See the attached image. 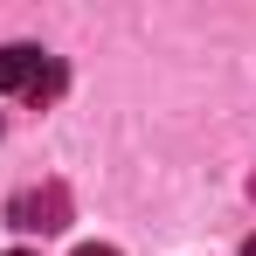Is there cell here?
<instances>
[{
    "label": "cell",
    "instance_id": "cell-2",
    "mask_svg": "<svg viewBox=\"0 0 256 256\" xmlns=\"http://www.w3.org/2000/svg\"><path fill=\"white\" fill-rule=\"evenodd\" d=\"M7 222L28 228V236H56V228L70 222V194H62V187H28V194L7 201Z\"/></svg>",
    "mask_w": 256,
    "mask_h": 256
},
{
    "label": "cell",
    "instance_id": "cell-5",
    "mask_svg": "<svg viewBox=\"0 0 256 256\" xmlns=\"http://www.w3.org/2000/svg\"><path fill=\"white\" fill-rule=\"evenodd\" d=\"M7 256H28V250H7Z\"/></svg>",
    "mask_w": 256,
    "mask_h": 256
},
{
    "label": "cell",
    "instance_id": "cell-1",
    "mask_svg": "<svg viewBox=\"0 0 256 256\" xmlns=\"http://www.w3.org/2000/svg\"><path fill=\"white\" fill-rule=\"evenodd\" d=\"M0 90H21V97L48 104V97L62 90V62H56L48 48H35V42H7L0 48Z\"/></svg>",
    "mask_w": 256,
    "mask_h": 256
},
{
    "label": "cell",
    "instance_id": "cell-6",
    "mask_svg": "<svg viewBox=\"0 0 256 256\" xmlns=\"http://www.w3.org/2000/svg\"><path fill=\"white\" fill-rule=\"evenodd\" d=\"M250 194H256V180H250Z\"/></svg>",
    "mask_w": 256,
    "mask_h": 256
},
{
    "label": "cell",
    "instance_id": "cell-3",
    "mask_svg": "<svg viewBox=\"0 0 256 256\" xmlns=\"http://www.w3.org/2000/svg\"><path fill=\"white\" fill-rule=\"evenodd\" d=\"M76 256H118V250H104V242H84V250H76Z\"/></svg>",
    "mask_w": 256,
    "mask_h": 256
},
{
    "label": "cell",
    "instance_id": "cell-4",
    "mask_svg": "<svg viewBox=\"0 0 256 256\" xmlns=\"http://www.w3.org/2000/svg\"><path fill=\"white\" fill-rule=\"evenodd\" d=\"M242 256H256V236H250V242H242Z\"/></svg>",
    "mask_w": 256,
    "mask_h": 256
}]
</instances>
